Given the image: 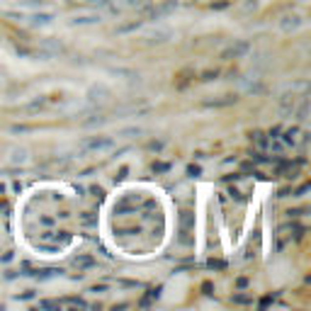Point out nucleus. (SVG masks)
I'll return each instance as SVG.
<instances>
[{"label": "nucleus", "mask_w": 311, "mask_h": 311, "mask_svg": "<svg viewBox=\"0 0 311 311\" xmlns=\"http://www.w3.org/2000/svg\"><path fill=\"white\" fill-rule=\"evenodd\" d=\"M250 51V42L246 39H239V42H234V44H229L224 51H221V59L224 61H234V59H243L246 54Z\"/></svg>", "instance_id": "f03ea898"}, {"label": "nucleus", "mask_w": 311, "mask_h": 311, "mask_svg": "<svg viewBox=\"0 0 311 311\" xmlns=\"http://www.w3.org/2000/svg\"><path fill=\"white\" fill-rule=\"evenodd\" d=\"M107 97H110V90L105 85H97V88H90L88 90V100L90 102H105Z\"/></svg>", "instance_id": "423d86ee"}, {"label": "nucleus", "mask_w": 311, "mask_h": 311, "mask_svg": "<svg viewBox=\"0 0 311 311\" xmlns=\"http://www.w3.org/2000/svg\"><path fill=\"white\" fill-rule=\"evenodd\" d=\"M307 112H309V102L304 100L302 107H299V112H297V120H299V122H307Z\"/></svg>", "instance_id": "9b49d317"}, {"label": "nucleus", "mask_w": 311, "mask_h": 311, "mask_svg": "<svg viewBox=\"0 0 311 311\" xmlns=\"http://www.w3.org/2000/svg\"><path fill=\"white\" fill-rule=\"evenodd\" d=\"M234 102H236V95H221V97L204 100L202 105H204V107H226V105H234Z\"/></svg>", "instance_id": "0eeeda50"}, {"label": "nucleus", "mask_w": 311, "mask_h": 311, "mask_svg": "<svg viewBox=\"0 0 311 311\" xmlns=\"http://www.w3.org/2000/svg\"><path fill=\"white\" fill-rule=\"evenodd\" d=\"M126 5H129V7H134V5H144V0H126Z\"/></svg>", "instance_id": "4468645a"}, {"label": "nucleus", "mask_w": 311, "mask_h": 311, "mask_svg": "<svg viewBox=\"0 0 311 311\" xmlns=\"http://www.w3.org/2000/svg\"><path fill=\"white\" fill-rule=\"evenodd\" d=\"M110 73H115V75H126V78H139L134 71H124V68H112Z\"/></svg>", "instance_id": "f8f14e48"}, {"label": "nucleus", "mask_w": 311, "mask_h": 311, "mask_svg": "<svg viewBox=\"0 0 311 311\" xmlns=\"http://www.w3.org/2000/svg\"><path fill=\"white\" fill-rule=\"evenodd\" d=\"M192 229H194V214L183 212V214H180V241H183V243H190Z\"/></svg>", "instance_id": "20e7f679"}, {"label": "nucleus", "mask_w": 311, "mask_h": 311, "mask_svg": "<svg viewBox=\"0 0 311 311\" xmlns=\"http://www.w3.org/2000/svg\"><path fill=\"white\" fill-rule=\"evenodd\" d=\"M75 265H83V267H90V265H95L90 258H80V260H75Z\"/></svg>", "instance_id": "ddd939ff"}, {"label": "nucleus", "mask_w": 311, "mask_h": 311, "mask_svg": "<svg viewBox=\"0 0 311 311\" xmlns=\"http://www.w3.org/2000/svg\"><path fill=\"white\" fill-rule=\"evenodd\" d=\"M141 134H144V129H139V126H126V129L117 131V136H122V139H134V136H141Z\"/></svg>", "instance_id": "1a4fd4ad"}, {"label": "nucleus", "mask_w": 311, "mask_h": 311, "mask_svg": "<svg viewBox=\"0 0 311 311\" xmlns=\"http://www.w3.org/2000/svg\"><path fill=\"white\" fill-rule=\"evenodd\" d=\"M175 34H173V29H168V27H153V29H148L146 32V39L148 42H156V44H166V42H170Z\"/></svg>", "instance_id": "7ed1b4c3"}, {"label": "nucleus", "mask_w": 311, "mask_h": 311, "mask_svg": "<svg viewBox=\"0 0 311 311\" xmlns=\"http://www.w3.org/2000/svg\"><path fill=\"white\" fill-rule=\"evenodd\" d=\"M112 148H115V139L112 136H90L80 146L83 153H105V151H112Z\"/></svg>", "instance_id": "f257e3e1"}, {"label": "nucleus", "mask_w": 311, "mask_h": 311, "mask_svg": "<svg viewBox=\"0 0 311 311\" xmlns=\"http://www.w3.org/2000/svg\"><path fill=\"white\" fill-rule=\"evenodd\" d=\"M27 158H29V151L27 148H10V163H27Z\"/></svg>", "instance_id": "6e6552de"}, {"label": "nucleus", "mask_w": 311, "mask_h": 311, "mask_svg": "<svg viewBox=\"0 0 311 311\" xmlns=\"http://www.w3.org/2000/svg\"><path fill=\"white\" fill-rule=\"evenodd\" d=\"M277 24H280L282 32H297L302 27V17L299 15H282Z\"/></svg>", "instance_id": "39448f33"}, {"label": "nucleus", "mask_w": 311, "mask_h": 311, "mask_svg": "<svg viewBox=\"0 0 311 311\" xmlns=\"http://www.w3.org/2000/svg\"><path fill=\"white\" fill-rule=\"evenodd\" d=\"M97 22H100L97 15H85V17H73L71 20V24H97Z\"/></svg>", "instance_id": "9d476101"}]
</instances>
